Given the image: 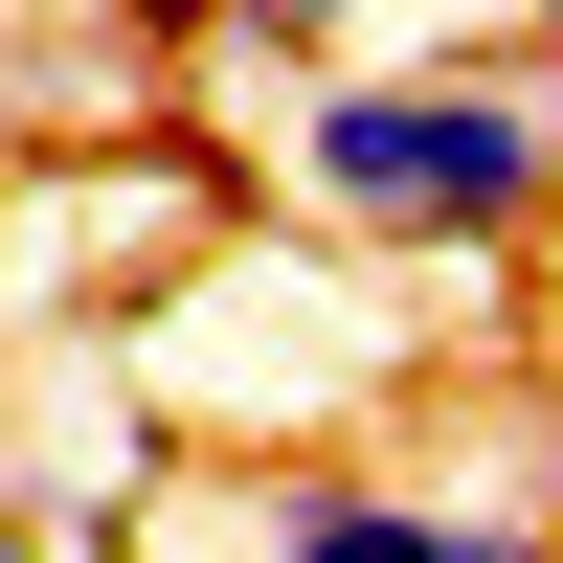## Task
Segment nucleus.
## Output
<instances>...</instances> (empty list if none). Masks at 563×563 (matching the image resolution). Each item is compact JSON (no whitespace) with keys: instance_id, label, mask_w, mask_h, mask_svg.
<instances>
[{"instance_id":"obj_1","label":"nucleus","mask_w":563,"mask_h":563,"mask_svg":"<svg viewBox=\"0 0 563 563\" xmlns=\"http://www.w3.org/2000/svg\"><path fill=\"white\" fill-rule=\"evenodd\" d=\"M271 180H294L339 249L496 271V249H541V203H563V68H496V45L316 68L294 113H271Z\"/></svg>"},{"instance_id":"obj_2","label":"nucleus","mask_w":563,"mask_h":563,"mask_svg":"<svg viewBox=\"0 0 563 563\" xmlns=\"http://www.w3.org/2000/svg\"><path fill=\"white\" fill-rule=\"evenodd\" d=\"M225 563H563L541 496H451V474H339V451H294V474H225L203 496Z\"/></svg>"},{"instance_id":"obj_3","label":"nucleus","mask_w":563,"mask_h":563,"mask_svg":"<svg viewBox=\"0 0 563 563\" xmlns=\"http://www.w3.org/2000/svg\"><path fill=\"white\" fill-rule=\"evenodd\" d=\"M158 23H203V45H339V0H158Z\"/></svg>"},{"instance_id":"obj_4","label":"nucleus","mask_w":563,"mask_h":563,"mask_svg":"<svg viewBox=\"0 0 563 563\" xmlns=\"http://www.w3.org/2000/svg\"><path fill=\"white\" fill-rule=\"evenodd\" d=\"M0 203H23V158H0Z\"/></svg>"}]
</instances>
